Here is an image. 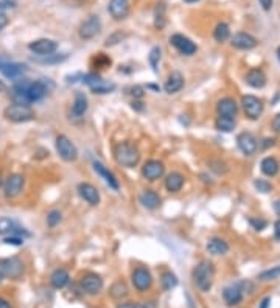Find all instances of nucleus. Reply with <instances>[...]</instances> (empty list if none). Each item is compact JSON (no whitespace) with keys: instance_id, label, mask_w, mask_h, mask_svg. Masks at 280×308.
Returning <instances> with one entry per match:
<instances>
[{"instance_id":"nucleus-1","label":"nucleus","mask_w":280,"mask_h":308,"mask_svg":"<svg viewBox=\"0 0 280 308\" xmlns=\"http://www.w3.org/2000/svg\"><path fill=\"white\" fill-rule=\"evenodd\" d=\"M114 159L124 168H134L140 162V151L136 144L124 140L114 146Z\"/></svg>"},{"instance_id":"nucleus-2","label":"nucleus","mask_w":280,"mask_h":308,"mask_svg":"<svg viewBox=\"0 0 280 308\" xmlns=\"http://www.w3.org/2000/svg\"><path fill=\"white\" fill-rule=\"evenodd\" d=\"M213 277H215V268H213V263L209 260L200 261L193 269V280L196 287L204 292L212 288Z\"/></svg>"},{"instance_id":"nucleus-3","label":"nucleus","mask_w":280,"mask_h":308,"mask_svg":"<svg viewBox=\"0 0 280 308\" xmlns=\"http://www.w3.org/2000/svg\"><path fill=\"white\" fill-rule=\"evenodd\" d=\"M81 82L89 87L93 94H98V95L110 94V92H114L115 87H117L115 82L103 80L97 72H91V73L81 75Z\"/></svg>"},{"instance_id":"nucleus-4","label":"nucleus","mask_w":280,"mask_h":308,"mask_svg":"<svg viewBox=\"0 0 280 308\" xmlns=\"http://www.w3.org/2000/svg\"><path fill=\"white\" fill-rule=\"evenodd\" d=\"M3 117L11 123H27V122H31L36 117V114L30 106L13 103L3 109Z\"/></svg>"},{"instance_id":"nucleus-5","label":"nucleus","mask_w":280,"mask_h":308,"mask_svg":"<svg viewBox=\"0 0 280 308\" xmlns=\"http://www.w3.org/2000/svg\"><path fill=\"white\" fill-rule=\"evenodd\" d=\"M24 263L17 257L2 259L0 260V279H13L16 280L24 274Z\"/></svg>"},{"instance_id":"nucleus-6","label":"nucleus","mask_w":280,"mask_h":308,"mask_svg":"<svg viewBox=\"0 0 280 308\" xmlns=\"http://www.w3.org/2000/svg\"><path fill=\"white\" fill-rule=\"evenodd\" d=\"M56 153L60 154V157L64 162H75L78 159V149L75 144L64 134H60L55 140Z\"/></svg>"},{"instance_id":"nucleus-7","label":"nucleus","mask_w":280,"mask_h":308,"mask_svg":"<svg viewBox=\"0 0 280 308\" xmlns=\"http://www.w3.org/2000/svg\"><path fill=\"white\" fill-rule=\"evenodd\" d=\"M100 32H101V20H100V16H97V14H91L86 20L81 22V25L78 28V34L81 39H84V41L93 39Z\"/></svg>"},{"instance_id":"nucleus-8","label":"nucleus","mask_w":280,"mask_h":308,"mask_svg":"<svg viewBox=\"0 0 280 308\" xmlns=\"http://www.w3.org/2000/svg\"><path fill=\"white\" fill-rule=\"evenodd\" d=\"M131 282L134 285V288L140 292L148 291L153 287V276L148 268L139 266L136 268L131 274Z\"/></svg>"},{"instance_id":"nucleus-9","label":"nucleus","mask_w":280,"mask_h":308,"mask_svg":"<svg viewBox=\"0 0 280 308\" xmlns=\"http://www.w3.org/2000/svg\"><path fill=\"white\" fill-rule=\"evenodd\" d=\"M24 184H25V179L19 173H13L8 178L5 179L3 182V195L6 198H17L19 195L22 193V189H24Z\"/></svg>"},{"instance_id":"nucleus-10","label":"nucleus","mask_w":280,"mask_h":308,"mask_svg":"<svg viewBox=\"0 0 280 308\" xmlns=\"http://www.w3.org/2000/svg\"><path fill=\"white\" fill-rule=\"evenodd\" d=\"M170 44L171 46L179 51L181 55L184 56H191V55H195L196 53V44L190 39V37L187 36H184L181 33H174L170 36Z\"/></svg>"},{"instance_id":"nucleus-11","label":"nucleus","mask_w":280,"mask_h":308,"mask_svg":"<svg viewBox=\"0 0 280 308\" xmlns=\"http://www.w3.org/2000/svg\"><path fill=\"white\" fill-rule=\"evenodd\" d=\"M79 285H81V290H83V292H86V294L97 296L103 290V279L95 273H87L81 277Z\"/></svg>"},{"instance_id":"nucleus-12","label":"nucleus","mask_w":280,"mask_h":308,"mask_svg":"<svg viewBox=\"0 0 280 308\" xmlns=\"http://www.w3.org/2000/svg\"><path fill=\"white\" fill-rule=\"evenodd\" d=\"M241 106L248 118L257 120L263 112V103L260 98H257L255 95H245L241 98Z\"/></svg>"},{"instance_id":"nucleus-13","label":"nucleus","mask_w":280,"mask_h":308,"mask_svg":"<svg viewBox=\"0 0 280 308\" xmlns=\"http://www.w3.org/2000/svg\"><path fill=\"white\" fill-rule=\"evenodd\" d=\"M165 175V165L164 162L156 161V159H151V161H146L142 167V176L146 179V181L154 182L160 179L162 176Z\"/></svg>"},{"instance_id":"nucleus-14","label":"nucleus","mask_w":280,"mask_h":308,"mask_svg":"<svg viewBox=\"0 0 280 308\" xmlns=\"http://www.w3.org/2000/svg\"><path fill=\"white\" fill-rule=\"evenodd\" d=\"M28 50L33 51V53L38 56L53 55L58 50V42L53 39H47V37H44V39H36L28 44Z\"/></svg>"},{"instance_id":"nucleus-15","label":"nucleus","mask_w":280,"mask_h":308,"mask_svg":"<svg viewBox=\"0 0 280 308\" xmlns=\"http://www.w3.org/2000/svg\"><path fill=\"white\" fill-rule=\"evenodd\" d=\"M78 195L81 196V199H84L89 206H98L100 204V192L95 185L89 184V182H79L78 184Z\"/></svg>"},{"instance_id":"nucleus-16","label":"nucleus","mask_w":280,"mask_h":308,"mask_svg":"<svg viewBox=\"0 0 280 308\" xmlns=\"http://www.w3.org/2000/svg\"><path fill=\"white\" fill-rule=\"evenodd\" d=\"M92 167H93V171L97 173V175L103 179V181H105V182L109 185V189H112V190H115V192L120 189L119 179L115 178V175L106 167V165H103V163L98 162V161H93V162H92Z\"/></svg>"},{"instance_id":"nucleus-17","label":"nucleus","mask_w":280,"mask_h":308,"mask_svg":"<svg viewBox=\"0 0 280 308\" xmlns=\"http://www.w3.org/2000/svg\"><path fill=\"white\" fill-rule=\"evenodd\" d=\"M108 13L114 20H123L129 14V0H109Z\"/></svg>"},{"instance_id":"nucleus-18","label":"nucleus","mask_w":280,"mask_h":308,"mask_svg":"<svg viewBox=\"0 0 280 308\" xmlns=\"http://www.w3.org/2000/svg\"><path fill=\"white\" fill-rule=\"evenodd\" d=\"M27 70L28 69L25 64H19V63H13V61H8V63L0 65V73L8 80H19L27 73Z\"/></svg>"},{"instance_id":"nucleus-19","label":"nucleus","mask_w":280,"mask_h":308,"mask_svg":"<svg viewBox=\"0 0 280 308\" xmlns=\"http://www.w3.org/2000/svg\"><path fill=\"white\" fill-rule=\"evenodd\" d=\"M237 145L240 151L246 156H252L257 151V139L250 132H241L237 137Z\"/></svg>"},{"instance_id":"nucleus-20","label":"nucleus","mask_w":280,"mask_h":308,"mask_svg":"<svg viewBox=\"0 0 280 308\" xmlns=\"http://www.w3.org/2000/svg\"><path fill=\"white\" fill-rule=\"evenodd\" d=\"M186 84V81H184V75L181 72H171L168 75V78L164 84V91L168 95H173V94H178L181 89Z\"/></svg>"},{"instance_id":"nucleus-21","label":"nucleus","mask_w":280,"mask_h":308,"mask_svg":"<svg viewBox=\"0 0 280 308\" xmlns=\"http://www.w3.org/2000/svg\"><path fill=\"white\" fill-rule=\"evenodd\" d=\"M232 47L238 49V50H250L257 46V39L249 33H237L233 34V37L231 39Z\"/></svg>"},{"instance_id":"nucleus-22","label":"nucleus","mask_w":280,"mask_h":308,"mask_svg":"<svg viewBox=\"0 0 280 308\" xmlns=\"http://www.w3.org/2000/svg\"><path fill=\"white\" fill-rule=\"evenodd\" d=\"M139 202L142 204L145 209H148V210H156L160 207V196H159V193L157 192H154V190H143L142 193L139 195Z\"/></svg>"},{"instance_id":"nucleus-23","label":"nucleus","mask_w":280,"mask_h":308,"mask_svg":"<svg viewBox=\"0 0 280 308\" xmlns=\"http://www.w3.org/2000/svg\"><path fill=\"white\" fill-rule=\"evenodd\" d=\"M217 111H218V115H221V117L235 118V115H237V112H238V106L233 98H231V97H224V98H221L218 101Z\"/></svg>"},{"instance_id":"nucleus-24","label":"nucleus","mask_w":280,"mask_h":308,"mask_svg":"<svg viewBox=\"0 0 280 308\" xmlns=\"http://www.w3.org/2000/svg\"><path fill=\"white\" fill-rule=\"evenodd\" d=\"M184 184H186V178H184V175H181L179 171H171L170 175H167L165 178V189L170 193L181 192Z\"/></svg>"},{"instance_id":"nucleus-25","label":"nucleus","mask_w":280,"mask_h":308,"mask_svg":"<svg viewBox=\"0 0 280 308\" xmlns=\"http://www.w3.org/2000/svg\"><path fill=\"white\" fill-rule=\"evenodd\" d=\"M87 109H89V100H87L86 94L84 92H77L75 98H73V104H72L73 117L81 118L87 112Z\"/></svg>"},{"instance_id":"nucleus-26","label":"nucleus","mask_w":280,"mask_h":308,"mask_svg":"<svg viewBox=\"0 0 280 308\" xmlns=\"http://www.w3.org/2000/svg\"><path fill=\"white\" fill-rule=\"evenodd\" d=\"M69 282H70V276L67 273V269H64V268L55 269L50 276V285L55 290H62Z\"/></svg>"},{"instance_id":"nucleus-27","label":"nucleus","mask_w":280,"mask_h":308,"mask_svg":"<svg viewBox=\"0 0 280 308\" xmlns=\"http://www.w3.org/2000/svg\"><path fill=\"white\" fill-rule=\"evenodd\" d=\"M223 297L226 300L227 305H238L241 300H243V290H241V285H232V287H227L223 291Z\"/></svg>"},{"instance_id":"nucleus-28","label":"nucleus","mask_w":280,"mask_h":308,"mask_svg":"<svg viewBox=\"0 0 280 308\" xmlns=\"http://www.w3.org/2000/svg\"><path fill=\"white\" fill-rule=\"evenodd\" d=\"M246 82L254 89H262L264 84H266V75L263 73V70L260 69H250L246 77H245Z\"/></svg>"},{"instance_id":"nucleus-29","label":"nucleus","mask_w":280,"mask_h":308,"mask_svg":"<svg viewBox=\"0 0 280 308\" xmlns=\"http://www.w3.org/2000/svg\"><path fill=\"white\" fill-rule=\"evenodd\" d=\"M205 249H207L209 254L212 255H224L229 252V244H227L223 238H210L207 246H205Z\"/></svg>"},{"instance_id":"nucleus-30","label":"nucleus","mask_w":280,"mask_h":308,"mask_svg":"<svg viewBox=\"0 0 280 308\" xmlns=\"http://www.w3.org/2000/svg\"><path fill=\"white\" fill-rule=\"evenodd\" d=\"M167 25V5L160 2L154 8V27L157 30H164Z\"/></svg>"},{"instance_id":"nucleus-31","label":"nucleus","mask_w":280,"mask_h":308,"mask_svg":"<svg viewBox=\"0 0 280 308\" xmlns=\"http://www.w3.org/2000/svg\"><path fill=\"white\" fill-rule=\"evenodd\" d=\"M279 167H280V165H279L277 159H274V157H264V159L262 161V163H260L262 173H263V175L269 176V178L277 175Z\"/></svg>"},{"instance_id":"nucleus-32","label":"nucleus","mask_w":280,"mask_h":308,"mask_svg":"<svg viewBox=\"0 0 280 308\" xmlns=\"http://www.w3.org/2000/svg\"><path fill=\"white\" fill-rule=\"evenodd\" d=\"M128 287H126V283L124 282H122V280H119V282H115L112 287H110V290H109V294L112 296L115 300H120V299H123V297H126L128 296Z\"/></svg>"},{"instance_id":"nucleus-33","label":"nucleus","mask_w":280,"mask_h":308,"mask_svg":"<svg viewBox=\"0 0 280 308\" xmlns=\"http://www.w3.org/2000/svg\"><path fill=\"white\" fill-rule=\"evenodd\" d=\"M229 36H231L229 25L224 24V22H219V24L215 27V30H213V37H215L217 42H224L229 39Z\"/></svg>"},{"instance_id":"nucleus-34","label":"nucleus","mask_w":280,"mask_h":308,"mask_svg":"<svg viewBox=\"0 0 280 308\" xmlns=\"http://www.w3.org/2000/svg\"><path fill=\"white\" fill-rule=\"evenodd\" d=\"M215 128L218 131L221 132H231L233 131L235 128V118H231V117H218L215 120Z\"/></svg>"},{"instance_id":"nucleus-35","label":"nucleus","mask_w":280,"mask_h":308,"mask_svg":"<svg viewBox=\"0 0 280 308\" xmlns=\"http://www.w3.org/2000/svg\"><path fill=\"white\" fill-rule=\"evenodd\" d=\"M160 283H162V288H164L165 291H171L178 287V277H176L171 271H167V273L162 274Z\"/></svg>"},{"instance_id":"nucleus-36","label":"nucleus","mask_w":280,"mask_h":308,"mask_svg":"<svg viewBox=\"0 0 280 308\" xmlns=\"http://www.w3.org/2000/svg\"><path fill=\"white\" fill-rule=\"evenodd\" d=\"M67 59V55H47V56H39V58H33V61L34 63H38V64H44V65H51V64H60L62 61H65Z\"/></svg>"},{"instance_id":"nucleus-37","label":"nucleus","mask_w":280,"mask_h":308,"mask_svg":"<svg viewBox=\"0 0 280 308\" xmlns=\"http://www.w3.org/2000/svg\"><path fill=\"white\" fill-rule=\"evenodd\" d=\"M162 59V50L160 47H153L150 50V55H148V63L151 65V69L154 73H157V67H159V63Z\"/></svg>"},{"instance_id":"nucleus-38","label":"nucleus","mask_w":280,"mask_h":308,"mask_svg":"<svg viewBox=\"0 0 280 308\" xmlns=\"http://www.w3.org/2000/svg\"><path fill=\"white\" fill-rule=\"evenodd\" d=\"M110 58L108 56V55H105V53H97L93 58H92V65L95 67V69L97 70H100V69H106V67H109L110 65Z\"/></svg>"},{"instance_id":"nucleus-39","label":"nucleus","mask_w":280,"mask_h":308,"mask_svg":"<svg viewBox=\"0 0 280 308\" xmlns=\"http://www.w3.org/2000/svg\"><path fill=\"white\" fill-rule=\"evenodd\" d=\"M16 229V223H14L11 218L2 216L0 218V235H11L13 230Z\"/></svg>"},{"instance_id":"nucleus-40","label":"nucleus","mask_w":280,"mask_h":308,"mask_svg":"<svg viewBox=\"0 0 280 308\" xmlns=\"http://www.w3.org/2000/svg\"><path fill=\"white\" fill-rule=\"evenodd\" d=\"M61 220H62V213L60 212V210H50V212L47 213V226L48 227H56L58 224L61 223Z\"/></svg>"},{"instance_id":"nucleus-41","label":"nucleus","mask_w":280,"mask_h":308,"mask_svg":"<svg viewBox=\"0 0 280 308\" xmlns=\"http://www.w3.org/2000/svg\"><path fill=\"white\" fill-rule=\"evenodd\" d=\"M124 37H126V34H124L123 32H114L112 34H109L106 37V41H105V47H112V46H117V44H120Z\"/></svg>"},{"instance_id":"nucleus-42","label":"nucleus","mask_w":280,"mask_h":308,"mask_svg":"<svg viewBox=\"0 0 280 308\" xmlns=\"http://www.w3.org/2000/svg\"><path fill=\"white\" fill-rule=\"evenodd\" d=\"M209 167H210V170H213L215 173H218V175H224V173H227V165H226L223 161L210 159V161H209Z\"/></svg>"},{"instance_id":"nucleus-43","label":"nucleus","mask_w":280,"mask_h":308,"mask_svg":"<svg viewBox=\"0 0 280 308\" xmlns=\"http://www.w3.org/2000/svg\"><path fill=\"white\" fill-rule=\"evenodd\" d=\"M277 277H280V266H277L274 269H269V271L262 273L259 279L260 280H274V279H277Z\"/></svg>"},{"instance_id":"nucleus-44","label":"nucleus","mask_w":280,"mask_h":308,"mask_svg":"<svg viewBox=\"0 0 280 308\" xmlns=\"http://www.w3.org/2000/svg\"><path fill=\"white\" fill-rule=\"evenodd\" d=\"M254 187L260 193H269L272 190V185L268 181H264V179H257V181L254 182Z\"/></svg>"},{"instance_id":"nucleus-45","label":"nucleus","mask_w":280,"mask_h":308,"mask_svg":"<svg viewBox=\"0 0 280 308\" xmlns=\"http://www.w3.org/2000/svg\"><path fill=\"white\" fill-rule=\"evenodd\" d=\"M128 91H129V95H131L134 100H140V98H143V95H145V89H143V86H139V84L131 86V87L128 89Z\"/></svg>"},{"instance_id":"nucleus-46","label":"nucleus","mask_w":280,"mask_h":308,"mask_svg":"<svg viewBox=\"0 0 280 308\" xmlns=\"http://www.w3.org/2000/svg\"><path fill=\"white\" fill-rule=\"evenodd\" d=\"M3 243L11 244V246H22L24 244V238L19 237V235H10V237H5Z\"/></svg>"},{"instance_id":"nucleus-47","label":"nucleus","mask_w":280,"mask_h":308,"mask_svg":"<svg viewBox=\"0 0 280 308\" xmlns=\"http://www.w3.org/2000/svg\"><path fill=\"white\" fill-rule=\"evenodd\" d=\"M249 224L250 226H252V229H255V230H263L264 227H266V221L264 220H262V218H250L249 220Z\"/></svg>"},{"instance_id":"nucleus-48","label":"nucleus","mask_w":280,"mask_h":308,"mask_svg":"<svg viewBox=\"0 0 280 308\" xmlns=\"http://www.w3.org/2000/svg\"><path fill=\"white\" fill-rule=\"evenodd\" d=\"M16 8V2L14 0H0V10L5 11V10H13Z\"/></svg>"},{"instance_id":"nucleus-49","label":"nucleus","mask_w":280,"mask_h":308,"mask_svg":"<svg viewBox=\"0 0 280 308\" xmlns=\"http://www.w3.org/2000/svg\"><path fill=\"white\" fill-rule=\"evenodd\" d=\"M117 308H146L143 304H137V302H128V304H122Z\"/></svg>"},{"instance_id":"nucleus-50","label":"nucleus","mask_w":280,"mask_h":308,"mask_svg":"<svg viewBox=\"0 0 280 308\" xmlns=\"http://www.w3.org/2000/svg\"><path fill=\"white\" fill-rule=\"evenodd\" d=\"M131 108H132V109H136V111H139V112L145 109L143 103H142V101H139V100H132V101H131Z\"/></svg>"},{"instance_id":"nucleus-51","label":"nucleus","mask_w":280,"mask_h":308,"mask_svg":"<svg viewBox=\"0 0 280 308\" xmlns=\"http://www.w3.org/2000/svg\"><path fill=\"white\" fill-rule=\"evenodd\" d=\"M259 2H260L262 8H263L264 11H269V10L272 8V2H274V0H259Z\"/></svg>"},{"instance_id":"nucleus-52","label":"nucleus","mask_w":280,"mask_h":308,"mask_svg":"<svg viewBox=\"0 0 280 308\" xmlns=\"http://www.w3.org/2000/svg\"><path fill=\"white\" fill-rule=\"evenodd\" d=\"M272 130L280 132V112L274 117V120H272Z\"/></svg>"},{"instance_id":"nucleus-53","label":"nucleus","mask_w":280,"mask_h":308,"mask_svg":"<svg viewBox=\"0 0 280 308\" xmlns=\"http://www.w3.org/2000/svg\"><path fill=\"white\" fill-rule=\"evenodd\" d=\"M8 17H6V14H3V13H0V32H2V30L8 25Z\"/></svg>"},{"instance_id":"nucleus-54","label":"nucleus","mask_w":280,"mask_h":308,"mask_svg":"<svg viewBox=\"0 0 280 308\" xmlns=\"http://www.w3.org/2000/svg\"><path fill=\"white\" fill-rule=\"evenodd\" d=\"M274 235L277 240H280V220H277L274 224Z\"/></svg>"},{"instance_id":"nucleus-55","label":"nucleus","mask_w":280,"mask_h":308,"mask_svg":"<svg viewBox=\"0 0 280 308\" xmlns=\"http://www.w3.org/2000/svg\"><path fill=\"white\" fill-rule=\"evenodd\" d=\"M271 305V297H264L260 302V308H269Z\"/></svg>"},{"instance_id":"nucleus-56","label":"nucleus","mask_w":280,"mask_h":308,"mask_svg":"<svg viewBox=\"0 0 280 308\" xmlns=\"http://www.w3.org/2000/svg\"><path fill=\"white\" fill-rule=\"evenodd\" d=\"M0 308H13L11 304L8 302V300H5L3 297H0Z\"/></svg>"},{"instance_id":"nucleus-57","label":"nucleus","mask_w":280,"mask_h":308,"mask_svg":"<svg viewBox=\"0 0 280 308\" xmlns=\"http://www.w3.org/2000/svg\"><path fill=\"white\" fill-rule=\"evenodd\" d=\"M146 89H151V91H154V92H160V87L156 86V84H146Z\"/></svg>"},{"instance_id":"nucleus-58","label":"nucleus","mask_w":280,"mask_h":308,"mask_svg":"<svg viewBox=\"0 0 280 308\" xmlns=\"http://www.w3.org/2000/svg\"><path fill=\"white\" fill-rule=\"evenodd\" d=\"M274 210H276L277 215H280V199H277V201L274 202Z\"/></svg>"},{"instance_id":"nucleus-59","label":"nucleus","mask_w":280,"mask_h":308,"mask_svg":"<svg viewBox=\"0 0 280 308\" xmlns=\"http://www.w3.org/2000/svg\"><path fill=\"white\" fill-rule=\"evenodd\" d=\"M8 61H10V58H6V56H3V55H0V65L5 64V63H8Z\"/></svg>"},{"instance_id":"nucleus-60","label":"nucleus","mask_w":280,"mask_h":308,"mask_svg":"<svg viewBox=\"0 0 280 308\" xmlns=\"http://www.w3.org/2000/svg\"><path fill=\"white\" fill-rule=\"evenodd\" d=\"M5 89H6V86H5V82H3L2 80H0V92H3V91H5Z\"/></svg>"},{"instance_id":"nucleus-61","label":"nucleus","mask_w":280,"mask_h":308,"mask_svg":"<svg viewBox=\"0 0 280 308\" xmlns=\"http://www.w3.org/2000/svg\"><path fill=\"white\" fill-rule=\"evenodd\" d=\"M184 2H187V3H195V2H200V0H184Z\"/></svg>"},{"instance_id":"nucleus-62","label":"nucleus","mask_w":280,"mask_h":308,"mask_svg":"<svg viewBox=\"0 0 280 308\" xmlns=\"http://www.w3.org/2000/svg\"><path fill=\"white\" fill-rule=\"evenodd\" d=\"M277 55H279V61H280V47L277 49Z\"/></svg>"},{"instance_id":"nucleus-63","label":"nucleus","mask_w":280,"mask_h":308,"mask_svg":"<svg viewBox=\"0 0 280 308\" xmlns=\"http://www.w3.org/2000/svg\"><path fill=\"white\" fill-rule=\"evenodd\" d=\"M0 185H2V175H0Z\"/></svg>"},{"instance_id":"nucleus-64","label":"nucleus","mask_w":280,"mask_h":308,"mask_svg":"<svg viewBox=\"0 0 280 308\" xmlns=\"http://www.w3.org/2000/svg\"><path fill=\"white\" fill-rule=\"evenodd\" d=\"M0 282H2V279H0Z\"/></svg>"}]
</instances>
